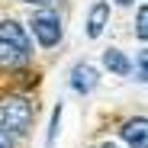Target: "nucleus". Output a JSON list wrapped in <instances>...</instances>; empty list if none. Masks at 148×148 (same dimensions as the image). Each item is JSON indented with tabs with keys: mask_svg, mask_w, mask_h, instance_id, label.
Masks as SVG:
<instances>
[{
	"mask_svg": "<svg viewBox=\"0 0 148 148\" xmlns=\"http://www.w3.org/2000/svg\"><path fill=\"white\" fill-rule=\"evenodd\" d=\"M0 119H3V126L16 135H23L29 129L32 122V103L26 100V97H7L3 103H0ZM0 126V129H3Z\"/></svg>",
	"mask_w": 148,
	"mask_h": 148,
	"instance_id": "nucleus-1",
	"label": "nucleus"
},
{
	"mask_svg": "<svg viewBox=\"0 0 148 148\" xmlns=\"http://www.w3.org/2000/svg\"><path fill=\"white\" fill-rule=\"evenodd\" d=\"M29 26H32V36H36V42H39L42 48H55V45L61 42V19H58V13H52V10L36 13V16L29 19Z\"/></svg>",
	"mask_w": 148,
	"mask_h": 148,
	"instance_id": "nucleus-2",
	"label": "nucleus"
},
{
	"mask_svg": "<svg viewBox=\"0 0 148 148\" xmlns=\"http://www.w3.org/2000/svg\"><path fill=\"white\" fill-rule=\"evenodd\" d=\"M97 84H100V71H97L90 61H77V64L71 68V90L74 93L87 97V93L97 90Z\"/></svg>",
	"mask_w": 148,
	"mask_h": 148,
	"instance_id": "nucleus-3",
	"label": "nucleus"
},
{
	"mask_svg": "<svg viewBox=\"0 0 148 148\" xmlns=\"http://www.w3.org/2000/svg\"><path fill=\"white\" fill-rule=\"evenodd\" d=\"M0 42L3 45H13L16 52H23V55H32V45H29V39H26V29L19 26V23H13V19H3L0 23Z\"/></svg>",
	"mask_w": 148,
	"mask_h": 148,
	"instance_id": "nucleus-4",
	"label": "nucleus"
},
{
	"mask_svg": "<svg viewBox=\"0 0 148 148\" xmlns=\"http://www.w3.org/2000/svg\"><path fill=\"white\" fill-rule=\"evenodd\" d=\"M106 26H110V3L106 0H97V3L90 7V13H87V36L100 39Z\"/></svg>",
	"mask_w": 148,
	"mask_h": 148,
	"instance_id": "nucleus-5",
	"label": "nucleus"
},
{
	"mask_svg": "<svg viewBox=\"0 0 148 148\" xmlns=\"http://www.w3.org/2000/svg\"><path fill=\"white\" fill-rule=\"evenodd\" d=\"M119 132H122V138L129 142V148H148V119L145 116L129 119Z\"/></svg>",
	"mask_w": 148,
	"mask_h": 148,
	"instance_id": "nucleus-6",
	"label": "nucleus"
},
{
	"mask_svg": "<svg viewBox=\"0 0 148 148\" xmlns=\"http://www.w3.org/2000/svg\"><path fill=\"white\" fill-rule=\"evenodd\" d=\"M103 68H106L110 74L126 77V74L132 71V61L126 58V52H119V48H106V52H103Z\"/></svg>",
	"mask_w": 148,
	"mask_h": 148,
	"instance_id": "nucleus-7",
	"label": "nucleus"
},
{
	"mask_svg": "<svg viewBox=\"0 0 148 148\" xmlns=\"http://www.w3.org/2000/svg\"><path fill=\"white\" fill-rule=\"evenodd\" d=\"M23 61H26L23 52H16L13 45H3V42H0V68H16V64H23Z\"/></svg>",
	"mask_w": 148,
	"mask_h": 148,
	"instance_id": "nucleus-8",
	"label": "nucleus"
},
{
	"mask_svg": "<svg viewBox=\"0 0 148 148\" xmlns=\"http://www.w3.org/2000/svg\"><path fill=\"white\" fill-rule=\"evenodd\" d=\"M135 36H138V42L148 39V7H145V3L135 10Z\"/></svg>",
	"mask_w": 148,
	"mask_h": 148,
	"instance_id": "nucleus-9",
	"label": "nucleus"
},
{
	"mask_svg": "<svg viewBox=\"0 0 148 148\" xmlns=\"http://www.w3.org/2000/svg\"><path fill=\"white\" fill-rule=\"evenodd\" d=\"M61 113H64V103H58V106L52 110V122H48V135H45V142H48V145L58 138V129H61Z\"/></svg>",
	"mask_w": 148,
	"mask_h": 148,
	"instance_id": "nucleus-10",
	"label": "nucleus"
},
{
	"mask_svg": "<svg viewBox=\"0 0 148 148\" xmlns=\"http://www.w3.org/2000/svg\"><path fill=\"white\" fill-rule=\"evenodd\" d=\"M135 68H138V84H145L148 81V55L145 52H138V64Z\"/></svg>",
	"mask_w": 148,
	"mask_h": 148,
	"instance_id": "nucleus-11",
	"label": "nucleus"
},
{
	"mask_svg": "<svg viewBox=\"0 0 148 148\" xmlns=\"http://www.w3.org/2000/svg\"><path fill=\"white\" fill-rule=\"evenodd\" d=\"M0 148H13V142H10V135L0 129Z\"/></svg>",
	"mask_w": 148,
	"mask_h": 148,
	"instance_id": "nucleus-12",
	"label": "nucleus"
},
{
	"mask_svg": "<svg viewBox=\"0 0 148 148\" xmlns=\"http://www.w3.org/2000/svg\"><path fill=\"white\" fill-rule=\"evenodd\" d=\"M23 3H29V7H48L52 0H23Z\"/></svg>",
	"mask_w": 148,
	"mask_h": 148,
	"instance_id": "nucleus-13",
	"label": "nucleus"
},
{
	"mask_svg": "<svg viewBox=\"0 0 148 148\" xmlns=\"http://www.w3.org/2000/svg\"><path fill=\"white\" fill-rule=\"evenodd\" d=\"M103 148H119V145H103Z\"/></svg>",
	"mask_w": 148,
	"mask_h": 148,
	"instance_id": "nucleus-14",
	"label": "nucleus"
},
{
	"mask_svg": "<svg viewBox=\"0 0 148 148\" xmlns=\"http://www.w3.org/2000/svg\"><path fill=\"white\" fill-rule=\"evenodd\" d=\"M119 3H132V0H119Z\"/></svg>",
	"mask_w": 148,
	"mask_h": 148,
	"instance_id": "nucleus-15",
	"label": "nucleus"
}]
</instances>
